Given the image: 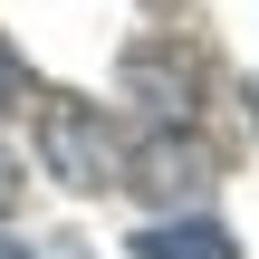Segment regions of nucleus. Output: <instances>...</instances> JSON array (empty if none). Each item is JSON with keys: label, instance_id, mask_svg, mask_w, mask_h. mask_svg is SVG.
<instances>
[{"label": "nucleus", "instance_id": "f257e3e1", "mask_svg": "<svg viewBox=\"0 0 259 259\" xmlns=\"http://www.w3.org/2000/svg\"><path fill=\"white\" fill-rule=\"evenodd\" d=\"M38 163H48L67 192H125L135 144H125L87 96H38Z\"/></svg>", "mask_w": 259, "mask_h": 259}, {"label": "nucleus", "instance_id": "f03ea898", "mask_svg": "<svg viewBox=\"0 0 259 259\" xmlns=\"http://www.w3.org/2000/svg\"><path fill=\"white\" fill-rule=\"evenodd\" d=\"M115 87H125V106L144 125H192L202 115V58L173 48V38H135L125 67H115Z\"/></svg>", "mask_w": 259, "mask_h": 259}, {"label": "nucleus", "instance_id": "7ed1b4c3", "mask_svg": "<svg viewBox=\"0 0 259 259\" xmlns=\"http://www.w3.org/2000/svg\"><path fill=\"white\" fill-rule=\"evenodd\" d=\"M125 183H135V192H154V202H192V192L211 183V154L192 144V125H154V135L135 144Z\"/></svg>", "mask_w": 259, "mask_h": 259}, {"label": "nucleus", "instance_id": "20e7f679", "mask_svg": "<svg viewBox=\"0 0 259 259\" xmlns=\"http://www.w3.org/2000/svg\"><path fill=\"white\" fill-rule=\"evenodd\" d=\"M135 259H240V240L221 221H154L135 231Z\"/></svg>", "mask_w": 259, "mask_h": 259}, {"label": "nucleus", "instance_id": "39448f33", "mask_svg": "<svg viewBox=\"0 0 259 259\" xmlns=\"http://www.w3.org/2000/svg\"><path fill=\"white\" fill-rule=\"evenodd\" d=\"M10 211H19V154L0 144V221H10Z\"/></svg>", "mask_w": 259, "mask_h": 259}, {"label": "nucleus", "instance_id": "423d86ee", "mask_svg": "<svg viewBox=\"0 0 259 259\" xmlns=\"http://www.w3.org/2000/svg\"><path fill=\"white\" fill-rule=\"evenodd\" d=\"M19 87H29V67H19V58L0 48V106H19Z\"/></svg>", "mask_w": 259, "mask_h": 259}, {"label": "nucleus", "instance_id": "0eeeda50", "mask_svg": "<svg viewBox=\"0 0 259 259\" xmlns=\"http://www.w3.org/2000/svg\"><path fill=\"white\" fill-rule=\"evenodd\" d=\"M0 259H29V250H19V240H0Z\"/></svg>", "mask_w": 259, "mask_h": 259}]
</instances>
